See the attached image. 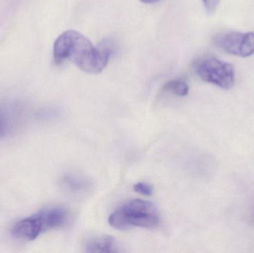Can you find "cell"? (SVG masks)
<instances>
[{
  "label": "cell",
  "mask_w": 254,
  "mask_h": 253,
  "mask_svg": "<svg viewBox=\"0 0 254 253\" xmlns=\"http://www.w3.org/2000/svg\"><path fill=\"white\" fill-rule=\"evenodd\" d=\"M53 56L55 63L70 61L84 72L97 74L107 67L110 51L97 49L81 33L69 30L57 39Z\"/></svg>",
  "instance_id": "obj_1"
},
{
  "label": "cell",
  "mask_w": 254,
  "mask_h": 253,
  "mask_svg": "<svg viewBox=\"0 0 254 253\" xmlns=\"http://www.w3.org/2000/svg\"><path fill=\"white\" fill-rule=\"evenodd\" d=\"M159 222V215L155 205L140 199L125 202L109 218L110 226L120 230L132 227L153 229L158 227Z\"/></svg>",
  "instance_id": "obj_2"
},
{
  "label": "cell",
  "mask_w": 254,
  "mask_h": 253,
  "mask_svg": "<svg viewBox=\"0 0 254 253\" xmlns=\"http://www.w3.org/2000/svg\"><path fill=\"white\" fill-rule=\"evenodd\" d=\"M195 71L204 82L225 90L232 89L235 85V68L217 58L208 56L200 59L195 64Z\"/></svg>",
  "instance_id": "obj_3"
},
{
  "label": "cell",
  "mask_w": 254,
  "mask_h": 253,
  "mask_svg": "<svg viewBox=\"0 0 254 253\" xmlns=\"http://www.w3.org/2000/svg\"><path fill=\"white\" fill-rule=\"evenodd\" d=\"M214 43L226 53L248 57L254 53V32L222 33L215 37Z\"/></svg>",
  "instance_id": "obj_4"
},
{
  "label": "cell",
  "mask_w": 254,
  "mask_h": 253,
  "mask_svg": "<svg viewBox=\"0 0 254 253\" xmlns=\"http://www.w3.org/2000/svg\"><path fill=\"white\" fill-rule=\"evenodd\" d=\"M44 231L43 224L37 214L30 218L20 220L13 225L11 234L16 239L34 241Z\"/></svg>",
  "instance_id": "obj_5"
},
{
  "label": "cell",
  "mask_w": 254,
  "mask_h": 253,
  "mask_svg": "<svg viewBox=\"0 0 254 253\" xmlns=\"http://www.w3.org/2000/svg\"><path fill=\"white\" fill-rule=\"evenodd\" d=\"M43 224V230L61 228L65 225L68 212L64 206L49 208L37 213Z\"/></svg>",
  "instance_id": "obj_6"
},
{
  "label": "cell",
  "mask_w": 254,
  "mask_h": 253,
  "mask_svg": "<svg viewBox=\"0 0 254 253\" xmlns=\"http://www.w3.org/2000/svg\"><path fill=\"white\" fill-rule=\"evenodd\" d=\"M84 249L86 253H113L122 251L116 239L110 236L90 238L85 243Z\"/></svg>",
  "instance_id": "obj_7"
},
{
  "label": "cell",
  "mask_w": 254,
  "mask_h": 253,
  "mask_svg": "<svg viewBox=\"0 0 254 253\" xmlns=\"http://www.w3.org/2000/svg\"><path fill=\"white\" fill-rule=\"evenodd\" d=\"M65 188L71 193L80 195L86 193L91 189L90 181L80 175H67L63 180Z\"/></svg>",
  "instance_id": "obj_8"
},
{
  "label": "cell",
  "mask_w": 254,
  "mask_h": 253,
  "mask_svg": "<svg viewBox=\"0 0 254 253\" xmlns=\"http://www.w3.org/2000/svg\"><path fill=\"white\" fill-rule=\"evenodd\" d=\"M163 92H169L179 97H185L188 95L189 86L183 80H172L164 85Z\"/></svg>",
  "instance_id": "obj_9"
},
{
  "label": "cell",
  "mask_w": 254,
  "mask_h": 253,
  "mask_svg": "<svg viewBox=\"0 0 254 253\" xmlns=\"http://www.w3.org/2000/svg\"><path fill=\"white\" fill-rule=\"evenodd\" d=\"M8 125L9 119L7 111L4 107L0 106V138L7 133Z\"/></svg>",
  "instance_id": "obj_10"
},
{
  "label": "cell",
  "mask_w": 254,
  "mask_h": 253,
  "mask_svg": "<svg viewBox=\"0 0 254 253\" xmlns=\"http://www.w3.org/2000/svg\"><path fill=\"white\" fill-rule=\"evenodd\" d=\"M134 190L139 194L145 196H150L153 194V187L146 183H137L134 186Z\"/></svg>",
  "instance_id": "obj_11"
},
{
  "label": "cell",
  "mask_w": 254,
  "mask_h": 253,
  "mask_svg": "<svg viewBox=\"0 0 254 253\" xmlns=\"http://www.w3.org/2000/svg\"><path fill=\"white\" fill-rule=\"evenodd\" d=\"M206 10L208 13H214L217 9L220 0H202Z\"/></svg>",
  "instance_id": "obj_12"
},
{
  "label": "cell",
  "mask_w": 254,
  "mask_h": 253,
  "mask_svg": "<svg viewBox=\"0 0 254 253\" xmlns=\"http://www.w3.org/2000/svg\"><path fill=\"white\" fill-rule=\"evenodd\" d=\"M142 2L146 3V4H152V3L158 2L161 0H140Z\"/></svg>",
  "instance_id": "obj_13"
}]
</instances>
